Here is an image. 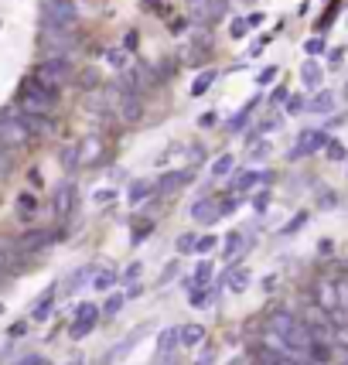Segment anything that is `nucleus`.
Instances as JSON below:
<instances>
[{
	"label": "nucleus",
	"mask_w": 348,
	"mask_h": 365,
	"mask_svg": "<svg viewBox=\"0 0 348 365\" xmlns=\"http://www.w3.org/2000/svg\"><path fill=\"white\" fill-rule=\"evenodd\" d=\"M17 103H21V113H41V116H48V113L55 110V103H58V89H51L45 82L31 79V82L21 86Z\"/></svg>",
	"instance_id": "f257e3e1"
},
{
	"label": "nucleus",
	"mask_w": 348,
	"mask_h": 365,
	"mask_svg": "<svg viewBox=\"0 0 348 365\" xmlns=\"http://www.w3.org/2000/svg\"><path fill=\"white\" fill-rule=\"evenodd\" d=\"M51 301H55V287H48L45 290V297L34 304V311H31V318L34 321H48V314H51Z\"/></svg>",
	"instance_id": "aec40b11"
},
{
	"label": "nucleus",
	"mask_w": 348,
	"mask_h": 365,
	"mask_svg": "<svg viewBox=\"0 0 348 365\" xmlns=\"http://www.w3.org/2000/svg\"><path fill=\"white\" fill-rule=\"evenodd\" d=\"M342 365H348V362H342Z\"/></svg>",
	"instance_id": "0e129e2a"
},
{
	"label": "nucleus",
	"mask_w": 348,
	"mask_h": 365,
	"mask_svg": "<svg viewBox=\"0 0 348 365\" xmlns=\"http://www.w3.org/2000/svg\"><path fill=\"white\" fill-rule=\"evenodd\" d=\"M304 365H324V362H317V359H314V362H304Z\"/></svg>",
	"instance_id": "680f3d73"
},
{
	"label": "nucleus",
	"mask_w": 348,
	"mask_h": 365,
	"mask_svg": "<svg viewBox=\"0 0 348 365\" xmlns=\"http://www.w3.org/2000/svg\"><path fill=\"white\" fill-rule=\"evenodd\" d=\"M273 287H277V277H267V280H263V290H267V294H270Z\"/></svg>",
	"instance_id": "13d9d810"
},
{
	"label": "nucleus",
	"mask_w": 348,
	"mask_h": 365,
	"mask_svg": "<svg viewBox=\"0 0 348 365\" xmlns=\"http://www.w3.org/2000/svg\"><path fill=\"white\" fill-rule=\"evenodd\" d=\"M301 79L307 89H317V82H321V65L317 62H304L301 65Z\"/></svg>",
	"instance_id": "4be33fe9"
},
{
	"label": "nucleus",
	"mask_w": 348,
	"mask_h": 365,
	"mask_svg": "<svg viewBox=\"0 0 348 365\" xmlns=\"http://www.w3.org/2000/svg\"><path fill=\"white\" fill-rule=\"evenodd\" d=\"M317 51H324V41H321V38H311V41H307V55H317Z\"/></svg>",
	"instance_id": "8fccbe9b"
},
{
	"label": "nucleus",
	"mask_w": 348,
	"mask_h": 365,
	"mask_svg": "<svg viewBox=\"0 0 348 365\" xmlns=\"http://www.w3.org/2000/svg\"><path fill=\"white\" fill-rule=\"evenodd\" d=\"M17 208H21V215H31L34 208H38V198H34L31 191H24V195H17Z\"/></svg>",
	"instance_id": "2f4dec72"
},
{
	"label": "nucleus",
	"mask_w": 348,
	"mask_h": 365,
	"mask_svg": "<svg viewBox=\"0 0 348 365\" xmlns=\"http://www.w3.org/2000/svg\"><path fill=\"white\" fill-rule=\"evenodd\" d=\"M215 242H219L215 236H202L198 239V246H195V253H212V250H215Z\"/></svg>",
	"instance_id": "4c0bfd02"
},
{
	"label": "nucleus",
	"mask_w": 348,
	"mask_h": 365,
	"mask_svg": "<svg viewBox=\"0 0 348 365\" xmlns=\"http://www.w3.org/2000/svg\"><path fill=\"white\" fill-rule=\"evenodd\" d=\"M188 215L198 225H212L222 215V205H215V198H198V202L188 208Z\"/></svg>",
	"instance_id": "9b49d317"
},
{
	"label": "nucleus",
	"mask_w": 348,
	"mask_h": 365,
	"mask_svg": "<svg viewBox=\"0 0 348 365\" xmlns=\"http://www.w3.org/2000/svg\"><path fill=\"white\" fill-rule=\"evenodd\" d=\"M287 110H290V113H301V110H307V103H304L301 96H290V103H287Z\"/></svg>",
	"instance_id": "49530a36"
},
{
	"label": "nucleus",
	"mask_w": 348,
	"mask_h": 365,
	"mask_svg": "<svg viewBox=\"0 0 348 365\" xmlns=\"http://www.w3.org/2000/svg\"><path fill=\"white\" fill-rule=\"evenodd\" d=\"M208 301H215V290H202V287L191 290V307H205Z\"/></svg>",
	"instance_id": "7c9ffc66"
},
{
	"label": "nucleus",
	"mask_w": 348,
	"mask_h": 365,
	"mask_svg": "<svg viewBox=\"0 0 348 365\" xmlns=\"http://www.w3.org/2000/svg\"><path fill=\"white\" fill-rule=\"evenodd\" d=\"M93 267H82V270H76L72 277H68V284H65V294H72V290H79L82 284H89V277H93Z\"/></svg>",
	"instance_id": "bb28decb"
},
{
	"label": "nucleus",
	"mask_w": 348,
	"mask_h": 365,
	"mask_svg": "<svg viewBox=\"0 0 348 365\" xmlns=\"http://www.w3.org/2000/svg\"><path fill=\"white\" fill-rule=\"evenodd\" d=\"M76 0H41V28H76Z\"/></svg>",
	"instance_id": "f03ea898"
},
{
	"label": "nucleus",
	"mask_w": 348,
	"mask_h": 365,
	"mask_svg": "<svg viewBox=\"0 0 348 365\" xmlns=\"http://www.w3.org/2000/svg\"><path fill=\"white\" fill-rule=\"evenodd\" d=\"M270 79H277V68H263V72H260V86H267Z\"/></svg>",
	"instance_id": "864d4df0"
},
{
	"label": "nucleus",
	"mask_w": 348,
	"mask_h": 365,
	"mask_svg": "<svg viewBox=\"0 0 348 365\" xmlns=\"http://www.w3.org/2000/svg\"><path fill=\"white\" fill-rule=\"evenodd\" d=\"M345 96H348V82H345Z\"/></svg>",
	"instance_id": "e2e57ef3"
},
{
	"label": "nucleus",
	"mask_w": 348,
	"mask_h": 365,
	"mask_svg": "<svg viewBox=\"0 0 348 365\" xmlns=\"http://www.w3.org/2000/svg\"><path fill=\"white\" fill-rule=\"evenodd\" d=\"M215 76H219L215 68H205V72H202V76L195 79V86H191V96H205V93H208V86L215 82Z\"/></svg>",
	"instance_id": "cd10ccee"
},
{
	"label": "nucleus",
	"mask_w": 348,
	"mask_h": 365,
	"mask_svg": "<svg viewBox=\"0 0 348 365\" xmlns=\"http://www.w3.org/2000/svg\"><path fill=\"white\" fill-rule=\"evenodd\" d=\"M96 324H99V307H96V304H79V311H76V321H72L68 334L79 341V338H86V334L93 331Z\"/></svg>",
	"instance_id": "0eeeda50"
},
{
	"label": "nucleus",
	"mask_w": 348,
	"mask_h": 365,
	"mask_svg": "<svg viewBox=\"0 0 348 365\" xmlns=\"http://www.w3.org/2000/svg\"><path fill=\"white\" fill-rule=\"evenodd\" d=\"M150 191H158V188H154V181H143V178H137V181H130L127 202H130V205H143Z\"/></svg>",
	"instance_id": "2eb2a0df"
},
{
	"label": "nucleus",
	"mask_w": 348,
	"mask_h": 365,
	"mask_svg": "<svg viewBox=\"0 0 348 365\" xmlns=\"http://www.w3.org/2000/svg\"><path fill=\"white\" fill-rule=\"evenodd\" d=\"M72 208H76V185H72V181H62V185L55 188V198H51V212H55L58 219H68Z\"/></svg>",
	"instance_id": "1a4fd4ad"
},
{
	"label": "nucleus",
	"mask_w": 348,
	"mask_h": 365,
	"mask_svg": "<svg viewBox=\"0 0 348 365\" xmlns=\"http://www.w3.org/2000/svg\"><path fill=\"white\" fill-rule=\"evenodd\" d=\"M181 345V338H178V328H164L158 334V359H164V365H171V351Z\"/></svg>",
	"instance_id": "4468645a"
},
{
	"label": "nucleus",
	"mask_w": 348,
	"mask_h": 365,
	"mask_svg": "<svg viewBox=\"0 0 348 365\" xmlns=\"http://www.w3.org/2000/svg\"><path fill=\"white\" fill-rule=\"evenodd\" d=\"M334 341H338V345H345V349H348V324H338V334H334Z\"/></svg>",
	"instance_id": "3c124183"
},
{
	"label": "nucleus",
	"mask_w": 348,
	"mask_h": 365,
	"mask_svg": "<svg viewBox=\"0 0 348 365\" xmlns=\"http://www.w3.org/2000/svg\"><path fill=\"white\" fill-rule=\"evenodd\" d=\"M113 110H116V116L123 120V123H137L143 116V110H140V99H133V93H123L116 96V103H113Z\"/></svg>",
	"instance_id": "9d476101"
},
{
	"label": "nucleus",
	"mask_w": 348,
	"mask_h": 365,
	"mask_svg": "<svg viewBox=\"0 0 348 365\" xmlns=\"http://www.w3.org/2000/svg\"><path fill=\"white\" fill-rule=\"evenodd\" d=\"M260 181H270V175H263V171H246V175L236 178V188L239 191H250L253 185H260Z\"/></svg>",
	"instance_id": "a878e982"
},
{
	"label": "nucleus",
	"mask_w": 348,
	"mask_h": 365,
	"mask_svg": "<svg viewBox=\"0 0 348 365\" xmlns=\"http://www.w3.org/2000/svg\"><path fill=\"white\" fill-rule=\"evenodd\" d=\"M242 246H246V242H242V232H229V236H225V253H222V256L232 263V259L242 253Z\"/></svg>",
	"instance_id": "b1692460"
},
{
	"label": "nucleus",
	"mask_w": 348,
	"mask_h": 365,
	"mask_svg": "<svg viewBox=\"0 0 348 365\" xmlns=\"http://www.w3.org/2000/svg\"><path fill=\"white\" fill-rule=\"evenodd\" d=\"M140 4L147 7V11H154V14H168V11H164V7H168L164 0H140Z\"/></svg>",
	"instance_id": "37998d69"
},
{
	"label": "nucleus",
	"mask_w": 348,
	"mask_h": 365,
	"mask_svg": "<svg viewBox=\"0 0 348 365\" xmlns=\"http://www.w3.org/2000/svg\"><path fill=\"white\" fill-rule=\"evenodd\" d=\"M34 79L45 82V86H51V89H62L65 82H72V62L68 58H45V62L34 68Z\"/></svg>",
	"instance_id": "20e7f679"
},
{
	"label": "nucleus",
	"mask_w": 348,
	"mask_h": 365,
	"mask_svg": "<svg viewBox=\"0 0 348 365\" xmlns=\"http://www.w3.org/2000/svg\"><path fill=\"white\" fill-rule=\"evenodd\" d=\"M267 198H270L267 191H263V195H256V208H260V212H263V208H267Z\"/></svg>",
	"instance_id": "4d7b16f0"
},
{
	"label": "nucleus",
	"mask_w": 348,
	"mask_h": 365,
	"mask_svg": "<svg viewBox=\"0 0 348 365\" xmlns=\"http://www.w3.org/2000/svg\"><path fill=\"white\" fill-rule=\"evenodd\" d=\"M140 270H143L140 263H130V267H127V273H123V284H133V280L140 277Z\"/></svg>",
	"instance_id": "79ce46f5"
},
{
	"label": "nucleus",
	"mask_w": 348,
	"mask_h": 365,
	"mask_svg": "<svg viewBox=\"0 0 348 365\" xmlns=\"http://www.w3.org/2000/svg\"><path fill=\"white\" fill-rule=\"evenodd\" d=\"M250 280H253V273L242 267V270H232V273H229V284H225V287H229L232 294H242V290L250 287Z\"/></svg>",
	"instance_id": "6ab92c4d"
},
{
	"label": "nucleus",
	"mask_w": 348,
	"mask_h": 365,
	"mask_svg": "<svg viewBox=\"0 0 348 365\" xmlns=\"http://www.w3.org/2000/svg\"><path fill=\"white\" fill-rule=\"evenodd\" d=\"M208 277H212V263H208V259H202V263H198V270H195V277H191V280H185V287H188V290H195V287H205Z\"/></svg>",
	"instance_id": "5701e85b"
},
{
	"label": "nucleus",
	"mask_w": 348,
	"mask_h": 365,
	"mask_svg": "<svg viewBox=\"0 0 348 365\" xmlns=\"http://www.w3.org/2000/svg\"><path fill=\"white\" fill-rule=\"evenodd\" d=\"M123 301H127V297H120V294H116V297H110V301H106V307H103V314H106V318H116V314H120V307H123Z\"/></svg>",
	"instance_id": "e433bc0d"
},
{
	"label": "nucleus",
	"mask_w": 348,
	"mask_h": 365,
	"mask_svg": "<svg viewBox=\"0 0 348 365\" xmlns=\"http://www.w3.org/2000/svg\"><path fill=\"white\" fill-rule=\"evenodd\" d=\"M17 365H51V362H48L45 355H28V359H21Z\"/></svg>",
	"instance_id": "09e8293b"
},
{
	"label": "nucleus",
	"mask_w": 348,
	"mask_h": 365,
	"mask_svg": "<svg viewBox=\"0 0 348 365\" xmlns=\"http://www.w3.org/2000/svg\"><path fill=\"white\" fill-rule=\"evenodd\" d=\"M4 273H7V256L0 253V280H4Z\"/></svg>",
	"instance_id": "bf43d9fd"
},
{
	"label": "nucleus",
	"mask_w": 348,
	"mask_h": 365,
	"mask_svg": "<svg viewBox=\"0 0 348 365\" xmlns=\"http://www.w3.org/2000/svg\"><path fill=\"white\" fill-rule=\"evenodd\" d=\"M65 365H82V359H72V362H65Z\"/></svg>",
	"instance_id": "052dcab7"
},
{
	"label": "nucleus",
	"mask_w": 348,
	"mask_h": 365,
	"mask_svg": "<svg viewBox=\"0 0 348 365\" xmlns=\"http://www.w3.org/2000/svg\"><path fill=\"white\" fill-rule=\"evenodd\" d=\"M304 222H307V212H297V215H294V219H290V222H287L284 229H280V236H287V232H297V229H304Z\"/></svg>",
	"instance_id": "f704fd0d"
},
{
	"label": "nucleus",
	"mask_w": 348,
	"mask_h": 365,
	"mask_svg": "<svg viewBox=\"0 0 348 365\" xmlns=\"http://www.w3.org/2000/svg\"><path fill=\"white\" fill-rule=\"evenodd\" d=\"M191 181H195V171H191V168H178V171H168V175H160L154 188H158L160 198H168V195L181 191L185 185H191Z\"/></svg>",
	"instance_id": "423d86ee"
},
{
	"label": "nucleus",
	"mask_w": 348,
	"mask_h": 365,
	"mask_svg": "<svg viewBox=\"0 0 348 365\" xmlns=\"http://www.w3.org/2000/svg\"><path fill=\"white\" fill-rule=\"evenodd\" d=\"M253 24L250 21H242V17H236L232 24H229V38H246V31H250Z\"/></svg>",
	"instance_id": "72a5a7b5"
},
{
	"label": "nucleus",
	"mask_w": 348,
	"mask_h": 365,
	"mask_svg": "<svg viewBox=\"0 0 348 365\" xmlns=\"http://www.w3.org/2000/svg\"><path fill=\"white\" fill-rule=\"evenodd\" d=\"M106 62H110L113 68H123V65H127V51H120V48H110V51H106Z\"/></svg>",
	"instance_id": "c9c22d12"
},
{
	"label": "nucleus",
	"mask_w": 348,
	"mask_h": 365,
	"mask_svg": "<svg viewBox=\"0 0 348 365\" xmlns=\"http://www.w3.org/2000/svg\"><path fill=\"white\" fill-rule=\"evenodd\" d=\"M332 106H334V96L324 89V93H317L311 103H307V110L311 113H332Z\"/></svg>",
	"instance_id": "393cba45"
},
{
	"label": "nucleus",
	"mask_w": 348,
	"mask_h": 365,
	"mask_svg": "<svg viewBox=\"0 0 348 365\" xmlns=\"http://www.w3.org/2000/svg\"><path fill=\"white\" fill-rule=\"evenodd\" d=\"M174 273H178V263H171V267L164 270V277H160V284H171V277H174Z\"/></svg>",
	"instance_id": "6e6d98bb"
},
{
	"label": "nucleus",
	"mask_w": 348,
	"mask_h": 365,
	"mask_svg": "<svg viewBox=\"0 0 348 365\" xmlns=\"http://www.w3.org/2000/svg\"><path fill=\"white\" fill-rule=\"evenodd\" d=\"M195 365H215V349H202V355H198Z\"/></svg>",
	"instance_id": "a18cd8bd"
},
{
	"label": "nucleus",
	"mask_w": 348,
	"mask_h": 365,
	"mask_svg": "<svg viewBox=\"0 0 348 365\" xmlns=\"http://www.w3.org/2000/svg\"><path fill=\"white\" fill-rule=\"evenodd\" d=\"M58 158H62L65 171H76V168L82 164V147L79 143H68V147H62V154H58Z\"/></svg>",
	"instance_id": "a211bd4d"
},
{
	"label": "nucleus",
	"mask_w": 348,
	"mask_h": 365,
	"mask_svg": "<svg viewBox=\"0 0 348 365\" xmlns=\"http://www.w3.org/2000/svg\"><path fill=\"white\" fill-rule=\"evenodd\" d=\"M51 239L55 236L48 229H31V232H24V236L17 239V253H38V250H45Z\"/></svg>",
	"instance_id": "f8f14e48"
},
{
	"label": "nucleus",
	"mask_w": 348,
	"mask_h": 365,
	"mask_svg": "<svg viewBox=\"0 0 348 365\" xmlns=\"http://www.w3.org/2000/svg\"><path fill=\"white\" fill-rule=\"evenodd\" d=\"M93 198H96V205H106V202H113V198H116V191H113V188H99Z\"/></svg>",
	"instance_id": "ea45409f"
},
{
	"label": "nucleus",
	"mask_w": 348,
	"mask_h": 365,
	"mask_svg": "<svg viewBox=\"0 0 348 365\" xmlns=\"http://www.w3.org/2000/svg\"><path fill=\"white\" fill-rule=\"evenodd\" d=\"M328 158H332V160H342V158H345V147H342L338 140H328Z\"/></svg>",
	"instance_id": "a19ab883"
},
{
	"label": "nucleus",
	"mask_w": 348,
	"mask_h": 365,
	"mask_svg": "<svg viewBox=\"0 0 348 365\" xmlns=\"http://www.w3.org/2000/svg\"><path fill=\"white\" fill-rule=\"evenodd\" d=\"M314 294H317V304H321L328 314H332V311H342V307H338V280H317Z\"/></svg>",
	"instance_id": "ddd939ff"
},
{
	"label": "nucleus",
	"mask_w": 348,
	"mask_h": 365,
	"mask_svg": "<svg viewBox=\"0 0 348 365\" xmlns=\"http://www.w3.org/2000/svg\"><path fill=\"white\" fill-rule=\"evenodd\" d=\"M79 147H82V164H89V160L99 158V140H86V143H79Z\"/></svg>",
	"instance_id": "473e14b6"
},
{
	"label": "nucleus",
	"mask_w": 348,
	"mask_h": 365,
	"mask_svg": "<svg viewBox=\"0 0 348 365\" xmlns=\"http://www.w3.org/2000/svg\"><path fill=\"white\" fill-rule=\"evenodd\" d=\"M229 11V0H212V21H222Z\"/></svg>",
	"instance_id": "58836bf2"
},
{
	"label": "nucleus",
	"mask_w": 348,
	"mask_h": 365,
	"mask_svg": "<svg viewBox=\"0 0 348 365\" xmlns=\"http://www.w3.org/2000/svg\"><path fill=\"white\" fill-rule=\"evenodd\" d=\"M11 171V154L4 150V143H0V175H7Z\"/></svg>",
	"instance_id": "de8ad7c7"
},
{
	"label": "nucleus",
	"mask_w": 348,
	"mask_h": 365,
	"mask_svg": "<svg viewBox=\"0 0 348 365\" xmlns=\"http://www.w3.org/2000/svg\"><path fill=\"white\" fill-rule=\"evenodd\" d=\"M137 45H140V34H137V31H127V34H123V48H127V51H133Z\"/></svg>",
	"instance_id": "c03bdc74"
},
{
	"label": "nucleus",
	"mask_w": 348,
	"mask_h": 365,
	"mask_svg": "<svg viewBox=\"0 0 348 365\" xmlns=\"http://www.w3.org/2000/svg\"><path fill=\"white\" fill-rule=\"evenodd\" d=\"M202 127H212V123H219V113H202V120H198Z\"/></svg>",
	"instance_id": "603ef678"
},
{
	"label": "nucleus",
	"mask_w": 348,
	"mask_h": 365,
	"mask_svg": "<svg viewBox=\"0 0 348 365\" xmlns=\"http://www.w3.org/2000/svg\"><path fill=\"white\" fill-rule=\"evenodd\" d=\"M171 365H174V362H171Z\"/></svg>",
	"instance_id": "69168bd1"
},
{
	"label": "nucleus",
	"mask_w": 348,
	"mask_h": 365,
	"mask_svg": "<svg viewBox=\"0 0 348 365\" xmlns=\"http://www.w3.org/2000/svg\"><path fill=\"white\" fill-rule=\"evenodd\" d=\"M195 246H198V239H195V232H185V236H178V242H174V250L185 256V253H195Z\"/></svg>",
	"instance_id": "c756f323"
},
{
	"label": "nucleus",
	"mask_w": 348,
	"mask_h": 365,
	"mask_svg": "<svg viewBox=\"0 0 348 365\" xmlns=\"http://www.w3.org/2000/svg\"><path fill=\"white\" fill-rule=\"evenodd\" d=\"M328 143V137L321 133V130H304L301 137H297V147H290V154L287 158L297 160V158H307V154H314V150H321Z\"/></svg>",
	"instance_id": "6e6552de"
},
{
	"label": "nucleus",
	"mask_w": 348,
	"mask_h": 365,
	"mask_svg": "<svg viewBox=\"0 0 348 365\" xmlns=\"http://www.w3.org/2000/svg\"><path fill=\"white\" fill-rule=\"evenodd\" d=\"M188 7V17L195 24H208L212 21V0H185Z\"/></svg>",
	"instance_id": "dca6fc26"
},
{
	"label": "nucleus",
	"mask_w": 348,
	"mask_h": 365,
	"mask_svg": "<svg viewBox=\"0 0 348 365\" xmlns=\"http://www.w3.org/2000/svg\"><path fill=\"white\" fill-rule=\"evenodd\" d=\"M178 338H181L185 349H195V345L205 341V328L202 324H185V328H178Z\"/></svg>",
	"instance_id": "f3484780"
},
{
	"label": "nucleus",
	"mask_w": 348,
	"mask_h": 365,
	"mask_svg": "<svg viewBox=\"0 0 348 365\" xmlns=\"http://www.w3.org/2000/svg\"><path fill=\"white\" fill-rule=\"evenodd\" d=\"M116 284H120V277H116V270H113V267H106V270H96V280H93L96 290H110V287H116Z\"/></svg>",
	"instance_id": "412c9836"
},
{
	"label": "nucleus",
	"mask_w": 348,
	"mask_h": 365,
	"mask_svg": "<svg viewBox=\"0 0 348 365\" xmlns=\"http://www.w3.org/2000/svg\"><path fill=\"white\" fill-rule=\"evenodd\" d=\"M76 48V34H72V28H45V34H41V51H45L48 58H68V51Z\"/></svg>",
	"instance_id": "39448f33"
},
{
	"label": "nucleus",
	"mask_w": 348,
	"mask_h": 365,
	"mask_svg": "<svg viewBox=\"0 0 348 365\" xmlns=\"http://www.w3.org/2000/svg\"><path fill=\"white\" fill-rule=\"evenodd\" d=\"M232 168H236V158H232V154H219V158H215V164H212V175L225 178Z\"/></svg>",
	"instance_id": "c85d7f7f"
},
{
	"label": "nucleus",
	"mask_w": 348,
	"mask_h": 365,
	"mask_svg": "<svg viewBox=\"0 0 348 365\" xmlns=\"http://www.w3.org/2000/svg\"><path fill=\"white\" fill-rule=\"evenodd\" d=\"M31 137L34 133L24 116H14V113H4V116H0V143H4V147H28Z\"/></svg>",
	"instance_id": "7ed1b4c3"
},
{
	"label": "nucleus",
	"mask_w": 348,
	"mask_h": 365,
	"mask_svg": "<svg viewBox=\"0 0 348 365\" xmlns=\"http://www.w3.org/2000/svg\"><path fill=\"white\" fill-rule=\"evenodd\" d=\"M24 331H28V324H24V321H17L14 328H11V338H24Z\"/></svg>",
	"instance_id": "5fc2aeb1"
}]
</instances>
